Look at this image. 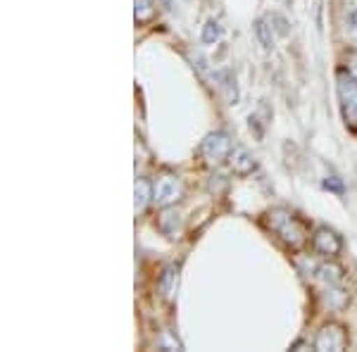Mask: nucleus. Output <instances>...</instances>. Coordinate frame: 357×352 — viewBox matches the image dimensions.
I'll use <instances>...</instances> for the list:
<instances>
[{
  "label": "nucleus",
  "mask_w": 357,
  "mask_h": 352,
  "mask_svg": "<svg viewBox=\"0 0 357 352\" xmlns=\"http://www.w3.org/2000/svg\"><path fill=\"white\" fill-rule=\"evenodd\" d=\"M317 284H319L321 298H324L326 307L331 309H343L350 300L348 286H345V271L343 267L333 262H324L317 267Z\"/></svg>",
  "instance_id": "f257e3e1"
},
{
  "label": "nucleus",
  "mask_w": 357,
  "mask_h": 352,
  "mask_svg": "<svg viewBox=\"0 0 357 352\" xmlns=\"http://www.w3.org/2000/svg\"><path fill=\"white\" fill-rule=\"evenodd\" d=\"M264 222H267V227L274 231L276 236H279L281 240H284L289 247H301L305 240H307V224L303 222L301 217H296L293 212L289 210H272L267 212V217H264Z\"/></svg>",
  "instance_id": "f03ea898"
},
{
  "label": "nucleus",
  "mask_w": 357,
  "mask_h": 352,
  "mask_svg": "<svg viewBox=\"0 0 357 352\" xmlns=\"http://www.w3.org/2000/svg\"><path fill=\"white\" fill-rule=\"evenodd\" d=\"M336 89H338V100H341L345 126L357 131V77L350 69H338Z\"/></svg>",
  "instance_id": "7ed1b4c3"
},
{
  "label": "nucleus",
  "mask_w": 357,
  "mask_h": 352,
  "mask_svg": "<svg viewBox=\"0 0 357 352\" xmlns=\"http://www.w3.org/2000/svg\"><path fill=\"white\" fill-rule=\"evenodd\" d=\"M181 195H183V183L174 174H162L153 183V203H158L160 207H169L178 203Z\"/></svg>",
  "instance_id": "20e7f679"
},
{
  "label": "nucleus",
  "mask_w": 357,
  "mask_h": 352,
  "mask_svg": "<svg viewBox=\"0 0 357 352\" xmlns=\"http://www.w3.org/2000/svg\"><path fill=\"white\" fill-rule=\"evenodd\" d=\"M231 150H234L231 138L227 134H222V131H215V134H210L200 143V155H203L205 162H210V164H222L224 160H229Z\"/></svg>",
  "instance_id": "39448f33"
},
{
  "label": "nucleus",
  "mask_w": 357,
  "mask_h": 352,
  "mask_svg": "<svg viewBox=\"0 0 357 352\" xmlns=\"http://www.w3.org/2000/svg\"><path fill=\"white\" fill-rule=\"evenodd\" d=\"M348 348V331L341 324H326L314 338V350L319 352H341Z\"/></svg>",
  "instance_id": "423d86ee"
},
{
  "label": "nucleus",
  "mask_w": 357,
  "mask_h": 352,
  "mask_svg": "<svg viewBox=\"0 0 357 352\" xmlns=\"http://www.w3.org/2000/svg\"><path fill=\"white\" fill-rule=\"evenodd\" d=\"M312 247L319 255H324V257H336L338 252H341V238H338L336 234H333L331 229H326V227H321V229H317L314 231V236H312Z\"/></svg>",
  "instance_id": "0eeeda50"
},
{
  "label": "nucleus",
  "mask_w": 357,
  "mask_h": 352,
  "mask_svg": "<svg viewBox=\"0 0 357 352\" xmlns=\"http://www.w3.org/2000/svg\"><path fill=\"white\" fill-rule=\"evenodd\" d=\"M229 164H231V169L236 171V174L245 176L255 169V158H252L245 148H234L231 155H229Z\"/></svg>",
  "instance_id": "6e6552de"
},
{
  "label": "nucleus",
  "mask_w": 357,
  "mask_h": 352,
  "mask_svg": "<svg viewBox=\"0 0 357 352\" xmlns=\"http://www.w3.org/2000/svg\"><path fill=\"white\" fill-rule=\"evenodd\" d=\"M176 288H178V269L176 267H167L162 271V276H160V296L169 303V300L174 298Z\"/></svg>",
  "instance_id": "1a4fd4ad"
},
{
  "label": "nucleus",
  "mask_w": 357,
  "mask_h": 352,
  "mask_svg": "<svg viewBox=\"0 0 357 352\" xmlns=\"http://www.w3.org/2000/svg\"><path fill=\"white\" fill-rule=\"evenodd\" d=\"M153 186L146 181V178H138L136 181V210L138 212H143L148 207V203H151V198H153Z\"/></svg>",
  "instance_id": "9d476101"
},
{
  "label": "nucleus",
  "mask_w": 357,
  "mask_h": 352,
  "mask_svg": "<svg viewBox=\"0 0 357 352\" xmlns=\"http://www.w3.org/2000/svg\"><path fill=\"white\" fill-rule=\"evenodd\" d=\"M178 224H181V219H178L176 212H172V210H167L162 217H160V231L167 236H174L176 234V229H178Z\"/></svg>",
  "instance_id": "9b49d317"
},
{
  "label": "nucleus",
  "mask_w": 357,
  "mask_h": 352,
  "mask_svg": "<svg viewBox=\"0 0 357 352\" xmlns=\"http://www.w3.org/2000/svg\"><path fill=\"white\" fill-rule=\"evenodd\" d=\"M155 17V5L153 0H136V22L138 24H146Z\"/></svg>",
  "instance_id": "f8f14e48"
},
{
  "label": "nucleus",
  "mask_w": 357,
  "mask_h": 352,
  "mask_svg": "<svg viewBox=\"0 0 357 352\" xmlns=\"http://www.w3.org/2000/svg\"><path fill=\"white\" fill-rule=\"evenodd\" d=\"M255 33H257V38H260V43L264 45V48H272V45H274L272 26H267V22H264V20H260L255 24Z\"/></svg>",
  "instance_id": "ddd939ff"
},
{
  "label": "nucleus",
  "mask_w": 357,
  "mask_h": 352,
  "mask_svg": "<svg viewBox=\"0 0 357 352\" xmlns=\"http://www.w3.org/2000/svg\"><path fill=\"white\" fill-rule=\"evenodd\" d=\"M220 33H222L220 24H217L215 20H210V22L205 24V29H203V41H205V43H215L217 38H220Z\"/></svg>",
  "instance_id": "4468645a"
},
{
  "label": "nucleus",
  "mask_w": 357,
  "mask_h": 352,
  "mask_svg": "<svg viewBox=\"0 0 357 352\" xmlns=\"http://www.w3.org/2000/svg\"><path fill=\"white\" fill-rule=\"evenodd\" d=\"M348 29H350V33L357 36V5L348 10Z\"/></svg>",
  "instance_id": "2eb2a0df"
},
{
  "label": "nucleus",
  "mask_w": 357,
  "mask_h": 352,
  "mask_svg": "<svg viewBox=\"0 0 357 352\" xmlns=\"http://www.w3.org/2000/svg\"><path fill=\"white\" fill-rule=\"evenodd\" d=\"M272 20H274V24H276V31H279L281 36H286V33H289V22H286L284 17H279V15H274Z\"/></svg>",
  "instance_id": "dca6fc26"
},
{
  "label": "nucleus",
  "mask_w": 357,
  "mask_h": 352,
  "mask_svg": "<svg viewBox=\"0 0 357 352\" xmlns=\"http://www.w3.org/2000/svg\"><path fill=\"white\" fill-rule=\"evenodd\" d=\"M324 186H326V188H331V190H336V193H343V183L338 181L336 176H329V178H326Z\"/></svg>",
  "instance_id": "f3484780"
},
{
  "label": "nucleus",
  "mask_w": 357,
  "mask_h": 352,
  "mask_svg": "<svg viewBox=\"0 0 357 352\" xmlns=\"http://www.w3.org/2000/svg\"><path fill=\"white\" fill-rule=\"evenodd\" d=\"M162 5H165L167 10H172V0H162Z\"/></svg>",
  "instance_id": "a211bd4d"
}]
</instances>
